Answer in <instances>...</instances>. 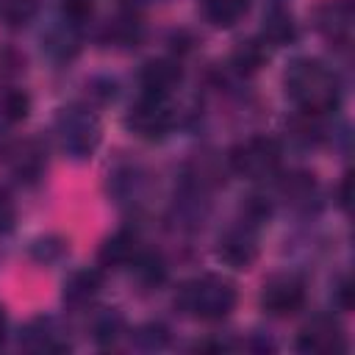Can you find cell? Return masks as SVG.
Masks as SVG:
<instances>
[{
  "label": "cell",
  "instance_id": "4fadbf2b",
  "mask_svg": "<svg viewBox=\"0 0 355 355\" xmlns=\"http://www.w3.org/2000/svg\"><path fill=\"white\" fill-rule=\"evenodd\" d=\"M236 61L241 64V69H244V64H247V69H258V64L263 61V53H261V47H258L255 42H247V44L236 53Z\"/></svg>",
  "mask_w": 355,
  "mask_h": 355
},
{
  "label": "cell",
  "instance_id": "ba28073f",
  "mask_svg": "<svg viewBox=\"0 0 355 355\" xmlns=\"http://www.w3.org/2000/svg\"><path fill=\"white\" fill-rule=\"evenodd\" d=\"M180 80V69L169 61H150L141 72V83L150 94H166Z\"/></svg>",
  "mask_w": 355,
  "mask_h": 355
},
{
  "label": "cell",
  "instance_id": "5b68a950",
  "mask_svg": "<svg viewBox=\"0 0 355 355\" xmlns=\"http://www.w3.org/2000/svg\"><path fill=\"white\" fill-rule=\"evenodd\" d=\"M261 302H263V308H266L269 313H275V316H288V313H294V311L302 308V302H305V288H302V283H300L297 277H291V275H277V277H272V280L263 286Z\"/></svg>",
  "mask_w": 355,
  "mask_h": 355
},
{
  "label": "cell",
  "instance_id": "52a82bcc",
  "mask_svg": "<svg viewBox=\"0 0 355 355\" xmlns=\"http://www.w3.org/2000/svg\"><path fill=\"white\" fill-rule=\"evenodd\" d=\"M219 255L222 261H227L230 266L236 269H244L255 261L258 255V244H255V236L247 233V230H233L227 233L222 241H219Z\"/></svg>",
  "mask_w": 355,
  "mask_h": 355
},
{
  "label": "cell",
  "instance_id": "9c48e42d",
  "mask_svg": "<svg viewBox=\"0 0 355 355\" xmlns=\"http://www.w3.org/2000/svg\"><path fill=\"white\" fill-rule=\"evenodd\" d=\"M202 11L214 25H233L247 11V0H202Z\"/></svg>",
  "mask_w": 355,
  "mask_h": 355
},
{
  "label": "cell",
  "instance_id": "5bb4252c",
  "mask_svg": "<svg viewBox=\"0 0 355 355\" xmlns=\"http://www.w3.org/2000/svg\"><path fill=\"white\" fill-rule=\"evenodd\" d=\"M11 222H14V208H11V202L6 200V194L0 191V230H8Z\"/></svg>",
  "mask_w": 355,
  "mask_h": 355
},
{
  "label": "cell",
  "instance_id": "30bf717a",
  "mask_svg": "<svg viewBox=\"0 0 355 355\" xmlns=\"http://www.w3.org/2000/svg\"><path fill=\"white\" fill-rule=\"evenodd\" d=\"M97 286H100L97 272H78L64 286V300L67 302H86V300H92L97 294Z\"/></svg>",
  "mask_w": 355,
  "mask_h": 355
},
{
  "label": "cell",
  "instance_id": "7a4b0ae2",
  "mask_svg": "<svg viewBox=\"0 0 355 355\" xmlns=\"http://www.w3.org/2000/svg\"><path fill=\"white\" fill-rule=\"evenodd\" d=\"M175 305L183 311V313H191L197 319H222L233 311L236 305V288L230 280L225 277H214V275H205V277H197V280H189L178 297H175Z\"/></svg>",
  "mask_w": 355,
  "mask_h": 355
},
{
  "label": "cell",
  "instance_id": "3957f363",
  "mask_svg": "<svg viewBox=\"0 0 355 355\" xmlns=\"http://www.w3.org/2000/svg\"><path fill=\"white\" fill-rule=\"evenodd\" d=\"M280 161V150L272 139H247L230 153V166L244 178L272 175Z\"/></svg>",
  "mask_w": 355,
  "mask_h": 355
},
{
  "label": "cell",
  "instance_id": "8992f818",
  "mask_svg": "<svg viewBox=\"0 0 355 355\" xmlns=\"http://www.w3.org/2000/svg\"><path fill=\"white\" fill-rule=\"evenodd\" d=\"M297 347L302 352H333L341 347V333L338 324H333L330 319H316L311 324L302 327Z\"/></svg>",
  "mask_w": 355,
  "mask_h": 355
},
{
  "label": "cell",
  "instance_id": "9a60e30c",
  "mask_svg": "<svg viewBox=\"0 0 355 355\" xmlns=\"http://www.w3.org/2000/svg\"><path fill=\"white\" fill-rule=\"evenodd\" d=\"M6 341V313H3V308H0V344Z\"/></svg>",
  "mask_w": 355,
  "mask_h": 355
},
{
  "label": "cell",
  "instance_id": "8fae6325",
  "mask_svg": "<svg viewBox=\"0 0 355 355\" xmlns=\"http://www.w3.org/2000/svg\"><path fill=\"white\" fill-rule=\"evenodd\" d=\"M133 258V239L128 233H119L114 239H108L100 250V261L108 263V266H119V263H128Z\"/></svg>",
  "mask_w": 355,
  "mask_h": 355
},
{
  "label": "cell",
  "instance_id": "7c38bea8",
  "mask_svg": "<svg viewBox=\"0 0 355 355\" xmlns=\"http://www.w3.org/2000/svg\"><path fill=\"white\" fill-rule=\"evenodd\" d=\"M39 8V0H0L3 25H25Z\"/></svg>",
  "mask_w": 355,
  "mask_h": 355
},
{
  "label": "cell",
  "instance_id": "6da1fadb",
  "mask_svg": "<svg viewBox=\"0 0 355 355\" xmlns=\"http://www.w3.org/2000/svg\"><path fill=\"white\" fill-rule=\"evenodd\" d=\"M286 86L305 114H324L338 103V80L319 61H297L286 75Z\"/></svg>",
  "mask_w": 355,
  "mask_h": 355
},
{
  "label": "cell",
  "instance_id": "277c9868",
  "mask_svg": "<svg viewBox=\"0 0 355 355\" xmlns=\"http://www.w3.org/2000/svg\"><path fill=\"white\" fill-rule=\"evenodd\" d=\"M128 125L139 136H161L172 125V111H169L164 94H150L147 92V97H141L133 105V111L128 116Z\"/></svg>",
  "mask_w": 355,
  "mask_h": 355
}]
</instances>
